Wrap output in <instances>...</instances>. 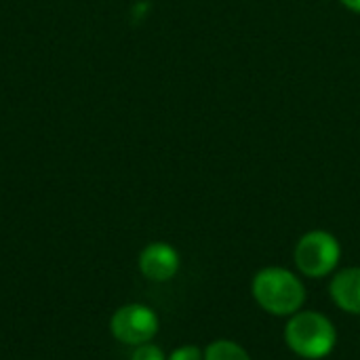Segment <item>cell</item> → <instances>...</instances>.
Returning a JSON list of instances; mask_svg holds the SVG:
<instances>
[{
	"label": "cell",
	"instance_id": "obj_1",
	"mask_svg": "<svg viewBox=\"0 0 360 360\" xmlns=\"http://www.w3.org/2000/svg\"><path fill=\"white\" fill-rule=\"evenodd\" d=\"M251 295L255 304L270 316L289 319L304 310L306 285L293 270L283 266H268L255 272L251 281Z\"/></svg>",
	"mask_w": 360,
	"mask_h": 360
},
{
	"label": "cell",
	"instance_id": "obj_2",
	"mask_svg": "<svg viewBox=\"0 0 360 360\" xmlns=\"http://www.w3.org/2000/svg\"><path fill=\"white\" fill-rule=\"evenodd\" d=\"M285 344L300 359H327L338 346V329L327 314L319 310H300L287 319Z\"/></svg>",
	"mask_w": 360,
	"mask_h": 360
},
{
	"label": "cell",
	"instance_id": "obj_3",
	"mask_svg": "<svg viewBox=\"0 0 360 360\" xmlns=\"http://www.w3.org/2000/svg\"><path fill=\"white\" fill-rule=\"evenodd\" d=\"M293 262L306 278H327L342 262V245L327 230H308L293 247Z\"/></svg>",
	"mask_w": 360,
	"mask_h": 360
},
{
	"label": "cell",
	"instance_id": "obj_4",
	"mask_svg": "<svg viewBox=\"0 0 360 360\" xmlns=\"http://www.w3.org/2000/svg\"><path fill=\"white\" fill-rule=\"evenodd\" d=\"M160 319L154 308L146 304L120 306L110 319V333L116 342L124 346H141L158 335Z\"/></svg>",
	"mask_w": 360,
	"mask_h": 360
},
{
	"label": "cell",
	"instance_id": "obj_5",
	"mask_svg": "<svg viewBox=\"0 0 360 360\" xmlns=\"http://www.w3.org/2000/svg\"><path fill=\"white\" fill-rule=\"evenodd\" d=\"M137 266H139V272L143 274V278H148L152 283H169L179 272L181 257L173 245H169L165 240H154L141 249Z\"/></svg>",
	"mask_w": 360,
	"mask_h": 360
},
{
	"label": "cell",
	"instance_id": "obj_6",
	"mask_svg": "<svg viewBox=\"0 0 360 360\" xmlns=\"http://www.w3.org/2000/svg\"><path fill=\"white\" fill-rule=\"evenodd\" d=\"M329 295L342 312H346L350 316H360L359 266H350V268L333 272V278L329 283Z\"/></svg>",
	"mask_w": 360,
	"mask_h": 360
},
{
	"label": "cell",
	"instance_id": "obj_7",
	"mask_svg": "<svg viewBox=\"0 0 360 360\" xmlns=\"http://www.w3.org/2000/svg\"><path fill=\"white\" fill-rule=\"evenodd\" d=\"M205 360H251V354L232 340H215L205 348Z\"/></svg>",
	"mask_w": 360,
	"mask_h": 360
},
{
	"label": "cell",
	"instance_id": "obj_8",
	"mask_svg": "<svg viewBox=\"0 0 360 360\" xmlns=\"http://www.w3.org/2000/svg\"><path fill=\"white\" fill-rule=\"evenodd\" d=\"M131 360H167V354H165V350L160 346L148 342V344H141V346L133 348Z\"/></svg>",
	"mask_w": 360,
	"mask_h": 360
},
{
	"label": "cell",
	"instance_id": "obj_9",
	"mask_svg": "<svg viewBox=\"0 0 360 360\" xmlns=\"http://www.w3.org/2000/svg\"><path fill=\"white\" fill-rule=\"evenodd\" d=\"M167 360H205V350L194 346V344H186V346H179L175 348Z\"/></svg>",
	"mask_w": 360,
	"mask_h": 360
},
{
	"label": "cell",
	"instance_id": "obj_10",
	"mask_svg": "<svg viewBox=\"0 0 360 360\" xmlns=\"http://www.w3.org/2000/svg\"><path fill=\"white\" fill-rule=\"evenodd\" d=\"M344 8H348L350 13H356L360 15V0H338Z\"/></svg>",
	"mask_w": 360,
	"mask_h": 360
}]
</instances>
